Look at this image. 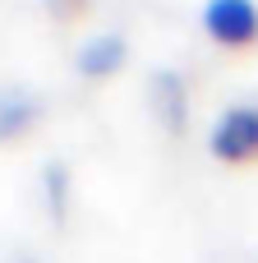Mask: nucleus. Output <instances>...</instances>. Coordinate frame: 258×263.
<instances>
[{
    "label": "nucleus",
    "instance_id": "1",
    "mask_svg": "<svg viewBox=\"0 0 258 263\" xmlns=\"http://www.w3.org/2000/svg\"><path fill=\"white\" fill-rule=\"evenodd\" d=\"M208 148L222 162H249V157H258V102H231L212 120Z\"/></svg>",
    "mask_w": 258,
    "mask_h": 263
},
{
    "label": "nucleus",
    "instance_id": "2",
    "mask_svg": "<svg viewBox=\"0 0 258 263\" xmlns=\"http://www.w3.org/2000/svg\"><path fill=\"white\" fill-rule=\"evenodd\" d=\"M203 28L222 46H249L258 37V0H203Z\"/></svg>",
    "mask_w": 258,
    "mask_h": 263
},
{
    "label": "nucleus",
    "instance_id": "3",
    "mask_svg": "<svg viewBox=\"0 0 258 263\" xmlns=\"http://www.w3.org/2000/svg\"><path fill=\"white\" fill-rule=\"evenodd\" d=\"M125 51H129V42H125L120 28H97V32H88V37L78 42L74 65H78V74L97 79V74H111V69L125 60Z\"/></svg>",
    "mask_w": 258,
    "mask_h": 263
},
{
    "label": "nucleus",
    "instance_id": "4",
    "mask_svg": "<svg viewBox=\"0 0 258 263\" xmlns=\"http://www.w3.org/2000/svg\"><path fill=\"white\" fill-rule=\"evenodd\" d=\"M42 116V92L28 83H5L0 88V139H18L32 120Z\"/></svg>",
    "mask_w": 258,
    "mask_h": 263
},
{
    "label": "nucleus",
    "instance_id": "5",
    "mask_svg": "<svg viewBox=\"0 0 258 263\" xmlns=\"http://www.w3.org/2000/svg\"><path fill=\"white\" fill-rule=\"evenodd\" d=\"M148 92H152V111L162 116V125H166L171 134H180L185 120H189V106H185V79H180L175 69H157L152 83H148Z\"/></svg>",
    "mask_w": 258,
    "mask_h": 263
},
{
    "label": "nucleus",
    "instance_id": "6",
    "mask_svg": "<svg viewBox=\"0 0 258 263\" xmlns=\"http://www.w3.org/2000/svg\"><path fill=\"white\" fill-rule=\"evenodd\" d=\"M42 185H46L51 213H55V217H65V190H69V176H65V166H60V162H51V166L42 171Z\"/></svg>",
    "mask_w": 258,
    "mask_h": 263
},
{
    "label": "nucleus",
    "instance_id": "7",
    "mask_svg": "<svg viewBox=\"0 0 258 263\" xmlns=\"http://www.w3.org/2000/svg\"><path fill=\"white\" fill-rule=\"evenodd\" d=\"M60 5H78V0H60Z\"/></svg>",
    "mask_w": 258,
    "mask_h": 263
}]
</instances>
